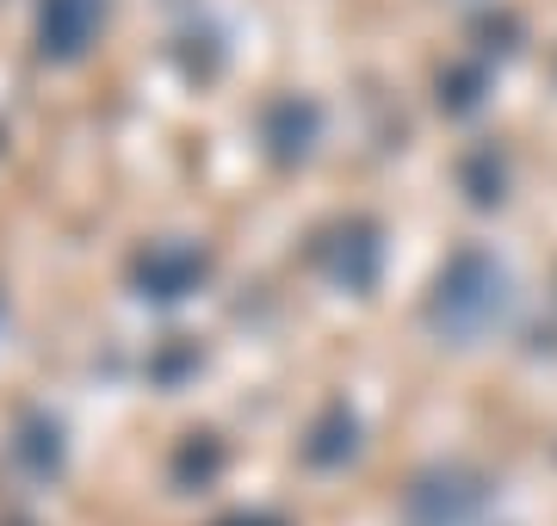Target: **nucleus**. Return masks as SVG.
<instances>
[{
  "label": "nucleus",
  "mask_w": 557,
  "mask_h": 526,
  "mask_svg": "<svg viewBox=\"0 0 557 526\" xmlns=\"http://www.w3.org/2000/svg\"><path fill=\"white\" fill-rule=\"evenodd\" d=\"M100 20V0H50L44 7V50H57V57H75L87 32Z\"/></svg>",
  "instance_id": "2"
},
{
  "label": "nucleus",
  "mask_w": 557,
  "mask_h": 526,
  "mask_svg": "<svg viewBox=\"0 0 557 526\" xmlns=\"http://www.w3.org/2000/svg\"><path fill=\"white\" fill-rule=\"evenodd\" d=\"M508 316V273H502L490 254H458L446 273H440L434 291V328L453 335V341H478Z\"/></svg>",
  "instance_id": "1"
}]
</instances>
